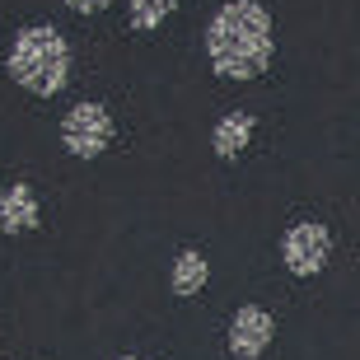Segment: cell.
<instances>
[{
    "mask_svg": "<svg viewBox=\"0 0 360 360\" xmlns=\"http://www.w3.org/2000/svg\"><path fill=\"white\" fill-rule=\"evenodd\" d=\"M328 253H333V234L328 225L319 220H300V225L285 229V239H281V257H285V267L295 276H319L328 267Z\"/></svg>",
    "mask_w": 360,
    "mask_h": 360,
    "instance_id": "obj_4",
    "label": "cell"
},
{
    "mask_svg": "<svg viewBox=\"0 0 360 360\" xmlns=\"http://www.w3.org/2000/svg\"><path fill=\"white\" fill-rule=\"evenodd\" d=\"M38 225V197L28 183H14L0 192V229L5 234H24V229Z\"/></svg>",
    "mask_w": 360,
    "mask_h": 360,
    "instance_id": "obj_6",
    "label": "cell"
},
{
    "mask_svg": "<svg viewBox=\"0 0 360 360\" xmlns=\"http://www.w3.org/2000/svg\"><path fill=\"white\" fill-rule=\"evenodd\" d=\"M10 75L14 84H24L28 94H61L70 80V47L66 38L47 24H33L24 33H14L10 47Z\"/></svg>",
    "mask_w": 360,
    "mask_h": 360,
    "instance_id": "obj_2",
    "label": "cell"
},
{
    "mask_svg": "<svg viewBox=\"0 0 360 360\" xmlns=\"http://www.w3.org/2000/svg\"><path fill=\"white\" fill-rule=\"evenodd\" d=\"M117 360H136V356H117Z\"/></svg>",
    "mask_w": 360,
    "mask_h": 360,
    "instance_id": "obj_11",
    "label": "cell"
},
{
    "mask_svg": "<svg viewBox=\"0 0 360 360\" xmlns=\"http://www.w3.org/2000/svg\"><path fill=\"white\" fill-rule=\"evenodd\" d=\"M108 141H112V117H108L103 103H75L61 117V146L70 155H80V160H94V155H103Z\"/></svg>",
    "mask_w": 360,
    "mask_h": 360,
    "instance_id": "obj_3",
    "label": "cell"
},
{
    "mask_svg": "<svg viewBox=\"0 0 360 360\" xmlns=\"http://www.w3.org/2000/svg\"><path fill=\"white\" fill-rule=\"evenodd\" d=\"M174 5H178V0H127V10H131V24H136V28L164 24V19L174 14Z\"/></svg>",
    "mask_w": 360,
    "mask_h": 360,
    "instance_id": "obj_9",
    "label": "cell"
},
{
    "mask_svg": "<svg viewBox=\"0 0 360 360\" xmlns=\"http://www.w3.org/2000/svg\"><path fill=\"white\" fill-rule=\"evenodd\" d=\"M206 56L225 80H257L276 56V28L257 0H225L206 28Z\"/></svg>",
    "mask_w": 360,
    "mask_h": 360,
    "instance_id": "obj_1",
    "label": "cell"
},
{
    "mask_svg": "<svg viewBox=\"0 0 360 360\" xmlns=\"http://www.w3.org/2000/svg\"><path fill=\"white\" fill-rule=\"evenodd\" d=\"M271 337H276V323H271L267 309H257V304H243L239 314H234V323H229V351L239 360L262 356V351L271 347Z\"/></svg>",
    "mask_w": 360,
    "mask_h": 360,
    "instance_id": "obj_5",
    "label": "cell"
},
{
    "mask_svg": "<svg viewBox=\"0 0 360 360\" xmlns=\"http://www.w3.org/2000/svg\"><path fill=\"white\" fill-rule=\"evenodd\" d=\"M206 276H211V267H206V257L201 253H178L174 257V271H169V285H174V295H201V285H206Z\"/></svg>",
    "mask_w": 360,
    "mask_h": 360,
    "instance_id": "obj_8",
    "label": "cell"
},
{
    "mask_svg": "<svg viewBox=\"0 0 360 360\" xmlns=\"http://www.w3.org/2000/svg\"><path fill=\"white\" fill-rule=\"evenodd\" d=\"M70 10H80V14H94V10H103L108 0H66Z\"/></svg>",
    "mask_w": 360,
    "mask_h": 360,
    "instance_id": "obj_10",
    "label": "cell"
},
{
    "mask_svg": "<svg viewBox=\"0 0 360 360\" xmlns=\"http://www.w3.org/2000/svg\"><path fill=\"white\" fill-rule=\"evenodd\" d=\"M248 136H253V112H225L211 131V150L220 160H234V155L248 146Z\"/></svg>",
    "mask_w": 360,
    "mask_h": 360,
    "instance_id": "obj_7",
    "label": "cell"
}]
</instances>
